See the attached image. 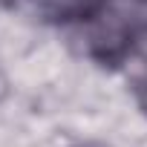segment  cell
<instances>
[{"label":"cell","mask_w":147,"mask_h":147,"mask_svg":"<svg viewBox=\"0 0 147 147\" xmlns=\"http://www.w3.org/2000/svg\"><path fill=\"white\" fill-rule=\"evenodd\" d=\"M78 147H95V144H78Z\"/></svg>","instance_id":"obj_1"}]
</instances>
